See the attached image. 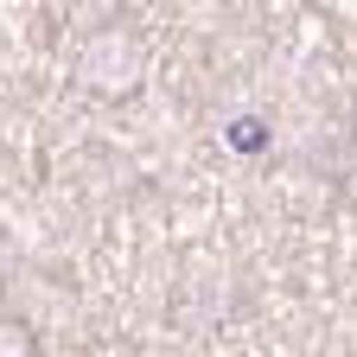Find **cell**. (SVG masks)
Here are the masks:
<instances>
[{"instance_id":"obj_1","label":"cell","mask_w":357,"mask_h":357,"mask_svg":"<svg viewBox=\"0 0 357 357\" xmlns=\"http://www.w3.org/2000/svg\"><path fill=\"white\" fill-rule=\"evenodd\" d=\"M70 83L83 89V96H96V102L141 96V83H147V38L134 32L128 20L96 26L77 45V58H70Z\"/></svg>"},{"instance_id":"obj_2","label":"cell","mask_w":357,"mask_h":357,"mask_svg":"<svg viewBox=\"0 0 357 357\" xmlns=\"http://www.w3.org/2000/svg\"><path fill=\"white\" fill-rule=\"evenodd\" d=\"M0 357H45L38 332L26 319H13V312H0Z\"/></svg>"},{"instance_id":"obj_3","label":"cell","mask_w":357,"mask_h":357,"mask_svg":"<svg viewBox=\"0 0 357 357\" xmlns=\"http://www.w3.org/2000/svg\"><path fill=\"white\" fill-rule=\"evenodd\" d=\"M351 141H357V96H351Z\"/></svg>"},{"instance_id":"obj_4","label":"cell","mask_w":357,"mask_h":357,"mask_svg":"<svg viewBox=\"0 0 357 357\" xmlns=\"http://www.w3.org/2000/svg\"><path fill=\"white\" fill-rule=\"evenodd\" d=\"M0 287H7V275H0Z\"/></svg>"}]
</instances>
